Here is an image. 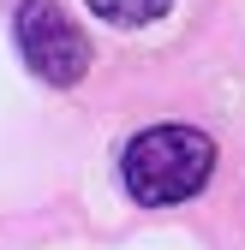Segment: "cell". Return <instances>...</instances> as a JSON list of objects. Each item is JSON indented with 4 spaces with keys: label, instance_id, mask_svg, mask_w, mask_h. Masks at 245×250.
<instances>
[{
    "label": "cell",
    "instance_id": "3957f363",
    "mask_svg": "<svg viewBox=\"0 0 245 250\" xmlns=\"http://www.w3.org/2000/svg\"><path fill=\"white\" fill-rule=\"evenodd\" d=\"M173 0H90V12H102L108 24H156Z\"/></svg>",
    "mask_w": 245,
    "mask_h": 250
},
{
    "label": "cell",
    "instance_id": "7a4b0ae2",
    "mask_svg": "<svg viewBox=\"0 0 245 250\" xmlns=\"http://www.w3.org/2000/svg\"><path fill=\"white\" fill-rule=\"evenodd\" d=\"M18 54L54 89H66L90 72V42L78 36V24L66 18L60 0H24L18 6Z\"/></svg>",
    "mask_w": 245,
    "mask_h": 250
},
{
    "label": "cell",
    "instance_id": "6da1fadb",
    "mask_svg": "<svg viewBox=\"0 0 245 250\" xmlns=\"http://www.w3.org/2000/svg\"><path fill=\"white\" fill-rule=\"evenodd\" d=\"M209 173H216V143L203 131H192V125H149L120 155V185L144 208L192 203L209 185Z\"/></svg>",
    "mask_w": 245,
    "mask_h": 250
}]
</instances>
